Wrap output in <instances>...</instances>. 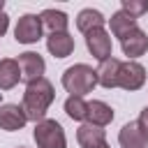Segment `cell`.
<instances>
[{
	"label": "cell",
	"mask_w": 148,
	"mask_h": 148,
	"mask_svg": "<svg viewBox=\"0 0 148 148\" xmlns=\"http://www.w3.org/2000/svg\"><path fill=\"white\" fill-rule=\"evenodd\" d=\"M53 99H56L53 83L46 76H42V79H37V81L25 86V92H23V99H21V109H23L28 120L39 123V120L46 118V111L53 104Z\"/></svg>",
	"instance_id": "6da1fadb"
},
{
	"label": "cell",
	"mask_w": 148,
	"mask_h": 148,
	"mask_svg": "<svg viewBox=\"0 0 148 148\" xmlns=\"http://www.w3.org/2000/svg\"><path fill=\"white\" fill-rule=\"evenodd\" d=\"M62 88L69 92V97H83L88 92L95 90L97 86V74L90 65L86 62H76L72 67H67L62 72V79H60Z\"/></svg>",
	"instance_id": "7a4b0ae2"
},
{
	"label": "cell",
	"mask_w": 148,
	"mask_h": 148,
	"mask_svg": "<svg viewBox=\"0 0 148 148\" xmlns=\"http://www.w3.org/2000/svg\"><path fill=\"white\" fill-rule=\"evenodd\" d=\"M32 139H35L37 148H67L65 130H62V125H60L58 120H53V118H44V120L35 123Z\"/></svg>",
	"instance_id": "3957f363"
},
{
	"label": "cell",
	"mask_w": 148,
	"mask_h": 148,
	"mask_svg": "<svg viewBox=\"0 0 148 148\" xmlns=\"http://www.w3.org/2000/svg\"><path fill=\"white\" fill-rule=\"evenodd\" d=\"M42 18L39 14H23L18 21H16V28H14V39L18 44H35L42 39Z\"/></svg>",
	"instance_id": "277c9868"
},
{
	"label": "cell",
	"mask_w": 148,
	"mask_h": 148,
	"mask_svg": "<svg viewBox=\"0 0 148 148\" xmlns=\"http://www.w3.org/2000/svg\"><path fill=\"white\" fill-rule=\"evenodd\" d=\"M143 83H146V67H143L141 62H136V60H125V62H120L118 86H120L123 90L134 92V90L143 88Z\"/></svg>",
	"instance_id": "5b68a950"
},
{
	"label": "cell",
	"mask_w": 148,
	"mask_h": 148,
	"mask_svg": "<svg viewBox=\"0 0 148 148\" xmlns=\"http://www.w3.org/2000/svg\"><path fill=\"white\" fill-rule=\"evenodd\" d=\"M16 62H18V69H21V81L32 83V81H37V79L44 76L46 62H44V58H42L39 53H35V51H23V53H18Z\"/></svg>",
	"instance_id": "8992f818"
},
{
	"label": "cell",
	"mask_w": 148,
	"mask_h": 148,
	"mask_svg": "<svg viewBox=\"0 0 148 148\" xmlns=\"http://www.w3.org/2000/svg\"><path fill=\"white\" fill-rule=\"evenodd\" d=\"M118 143L120 148H148V134L139 120H130L118 132Z\"/></svg>",
	"instance_id": "52a82bcc"
},
{
	"label": "cell",
	"mask_w": 148,
	"mask_h": 148,
	"mask_svg": "<svg viewBox=\"0 0 148 148\" xmlns=\"http://www.w3.org/2000/svg\"><path fill=\"white\" fill-rule=\"evenodd\" d=\"M86 46H88V51L92 53V58L99 60V62L106 60V58H111L113 44H111V35H109L104 28H97V30L88 32V35H86Z\"/></svg>",
	"instance_id": "ba28073f"
},
{
	"label": "cell",
	"mask_w": 148,
	"mask_h": 148,
	"mask_svg": "<svg viewBox=\"0 0 148 148\" xmlns=\"http://www.w3.org/2000/svg\"><path fill=\"white\" fill-rule=\"evenodd\" d=\"M120 49H123V53L127 56V60H136V58H141V56L148 51V35L136 25L132 32H127V35L120 39Z\"/></svg>",
	"instance_id": "9c48e42d"
},
{
	"label": "cell",
	"mask_w": 148,
	"mask_h": 148,
	"mask_svg": "<svg viewBox=\"0 0 148 148\" xmlns=\"http://www.w3.org/2000/svg\"><path fill=\"white\" fill-rule=\"evenodd\" d=\"M28 123L21 104H0V130L5 132H18Z\"/></svg>",
	"instance_id": "30bf717a"
},
{
	"label": "cell",
	"mask_w": 148,
	"mask_h": 148,
	"mask_svg": "<svg viewBox=\"0 0 148 148\" xmlns=\"http://www.w3.org/2000/svg\"><path fill=\"white\" fill-rule=\"evenodd\" d=\"M120 62L123 60H118V58H106V60H102L99 62V67L95 69V74H97V86H102V88H106V90H111V88H118V72H120Z\"/></svg>",
	"instance_id": "8fae6325"
},
{
	"label": "cell",
	"mask_w": 148,
	"mask_h": 148,
	"mask_svg": "<svg viewBox=\"0 0 148 148\" xmlns=\"http://www.w3.org/2000/svg\"><path fill=\"white\" fill-rule=\"evenodd\" d=\"M46 49L53 58H67L74 51V37L69 32H49Z\"/></svg>",
	"instance_id": "7c38bea8"
},
{
	"label": "cell",
	"mask_w": 148,
	"mask_h": 148,
	"mask_svg": "<svg viewBox=\"0 0 148 148\" xmlns=\"http://www.w3.org/2000/svg\"><path fill=\"white\" fill-rule=\"evenodd\" d=\"M113 120V109L102 102V99H92L88 102V116H86V123L95 125V127H106L109 123Z\"/></svg>",
	"instance_id": "4fadbf2b"
},
{
	"label": "cell",
	"mask_w": 148,
	"mask_h": 148,
	"mask_svg": "<svg viewBox=\"0 0 148 148\" xmlns=\"http://www.w3.org/2000/svg\"><path fill=\"white\" fill-rule=\"evenodd\" d=\"M104 23H106L104 14H102L99 9H92V7L81 9L79 16H76V28H79L83 35H88V32H92V30H97V28H104Z\"/></svg>",
	"instance_id": "5bb4252c"
},
{
	"label": "cell",
	"mask_w": 148,
	"mask_h": 148,
	"mask_svg": "<svg viewBox=\"0 0 148 148\" xmlns=\"http://www.w3.org/2000/svg\"><path fill=\"white\" fill-rule=\"evenodd\" d=\"M76 141H79L81 148H92V146L106 141V132H104V127H95L90 123H81L79 130H76Z\"/></svg>",
	"instance_id": "9a60e30c"
},
{
	"label": "cell",
	"mask_w": 148,
	"mask_h": 148,
	"mask_svg": "<svg viewBox=\"0 0 148 148\" xmlns=\"http://www.w3.org/2000/svg\"><path fill=\"white\" fill-rule=\"evenodd\" d=\"M21 81V69L14 58H2L0 60V90H12Z\"/></svg>",
	"instance_id": "2e32d148"
},
{
	"label": "cell",
	"mask_w": 148,
	"mask_h": 148,
	"mask_svg": "<svg viewBox=\"0 0 148 148\" xmlns=\"http://www.w3.org/2000/svg\"><path fill=\"white\" fill-rule=\"evenodd\" d=\"M109 25H111V35H113V37H118V39H123L127 32H132V30L136 28V18H134V16H130L127 12L118 9V12H113V14H111Z\"/></svg>",
	"instance_id": "e0dca14e"
},
{
	"label": "cell",
	"mask_w": 148,
	"mask_h": 148,
	"mask_svg": "<svg viewBox=\"0 0 148 148\" xmlns=\"http://www.w3.org/2000/svg\"><path fill=\"white\" fill-rule=\"evenodd\" d=\"M42 18V25L49 28V32H67V25H69V18L65 12L60 9H44L39 14Z\"/></svg>",
	"instance_id": "ac0fdd59"
},
{
	"label": "cell",
	"mask_w": 148,
	"mask_h": 148,
	"mask_svg": "<svg viewBox=\"0 0 148 148\" xmlns=\"http://www.w3.org/2000/svg\"><path fill=\"white\" fill-rule=\"evenodd\" d=\"M65 113H67L72 120L86 123V116H88V102H86L83 97H67V99H65Z\"/></svg>",
	"instance_id": "d6986e66"
},
{
	"label": "cell",
	"mask_w": 148,
	"mask_h": 148,
	"mask_svg": "<svg viewBox=\"0 0 148 148\" xmlns=\"http://www.w3.org/2000/svg\"><path fill=\"white\" fill-rule=\"evenodd\" d=\"M120 9L127 12L130 16L139 18L148 12V0H120Z\"/></svg>",
	"instance_id": "ffe728a7"
},
{
	"label": "cell",
	"mask_w": 148,
	"mask_h": 148,
	"mask_svg": "<svg viewBox=\"0 0 148 148\" xmlns=\"http://www.w3.org/2000/svg\"><path fill=\"white\" fill-rule=\"evenodd\" d=\"M139 123H141V127H143L146 134H148V106L141 109V113H139Z\"/></svg>",
	"instance_id": "44dd1931"
},
{
	"label": "cell",
	"mask_w": 148,
	"mask_h": 148,
	"mask_svg": "<svg viewBox=\"0 0 148 148\" xmlns=\"http://www.w3.org/2000/svg\"><path fill=\"white\" fill-rule=\"evenodd\" d=\"M7 28H9V16L2 12V14H0V37L7 32Z\"/></svg>",
	"instance_id": "7402d4cb"
},
{
	"label": "cell",
	"mask_w": 148,
	"mask_h": 148,
	"mask_svg": "<svg viewBox=\"0 0 148 148\" xmlns=\"http://www.w3.org/2000/svg\"><path fill=\"white\" fill-rule=\"evenodd\" d=\"M92 148H111V146H109L106 141H102V143H97V146H92Z\"/></svg>",
	"instance_id": "603a6c76"
},
{
	"label": "cell",
	"mask_w": 148,
	"mask_h": 148,
	"mask_svg": "<svg viewBox=\"0 0 148 148\" xmlns=\"http://www.w3.org/2000/svg\"><path fill=\"white\" fill-rule=\"evenodd\" d=\"M5 12V0H0V14Z\"/></svg>",
	"instance_id": "cb8c5ba5"
},
{
	"label": "cell",
	"mask_w": 148,
	"mask_h": 148,
	"mask_svg": "<svg viewBox=\"0 0 148 148\" xmlns=\"http://www.w3.org/2000/svg\"><path fill=\"white\" fill-rule=\"evenodd\" d=\"M0 99H2V92H0Z\"/></svg>",
	"instance_id": "d4e9b609"
},
{
	"label": "cell",
	"mask_w": 148,
	"mask_h": 148,
	"mask_svg": "<svg viewBox=\"0 0 148 148\" xmlns=\"http://www.w3.org/2000/svg\"><path fill=\"white\" fill-rule=\"evenodd\" d=\"M18 148H25V146H18Z\"/></svg>",
	"instance_id": "484cf974"
}]
</instances>
